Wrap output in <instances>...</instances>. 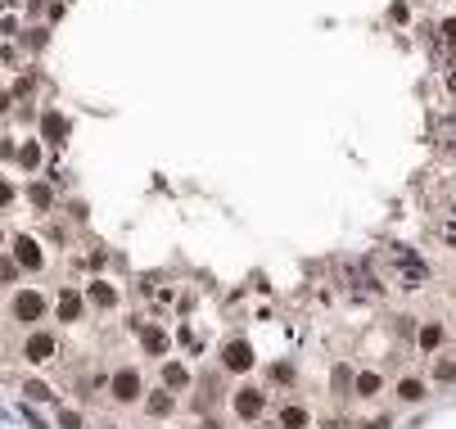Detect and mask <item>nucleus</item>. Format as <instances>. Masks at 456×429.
Segmentation results:
<instances>
[{"label": "nucleus", "mask_w": 456, "mask_h": 429, "mask_svg": "<svg viewBox=\"0 0 456 429\" xmlns=\"http://www.w3.org/2000/svg\"><path fill=\"white\" fill-rule=\"evenodd\" d=\"M109 389H113V402H136L141 397V375L136 371H118L109 380Z\"/></svg>", "instance_id": "obj_1"}, {"label": "nucleus", "mask_w": 456, "mask_h": 429, "mask_svg": "<svg viewBox=\"0 0 456 429\" xmlns=\"http://www.w3.org/2000/svg\"><path fill=\"white\" fill-rule=\"evenodd\" d=\"M41 312H45V299L36 290H23L19 299H14V316H19V321H36Z\"/></svg>", "instance_id": "obj_2"}, {"label": "nucleus", "mask_w": 456, "mask_h": 429, "mask_svg": "<svg viewBox=\"0 0 456 429\" xmlns=\"http://www.w3.org/2000/svg\"><path fill=\"white\" fill-rule=\"evenodd\" d=\"M221 366H226V371H249L253 366V348L249 343H226V353H221Z\"/></svg>", "instance_id": "obj_3"}, {"label": "nucleus", "mask_w": 456, "mask_h": 429, "mask_svg": "<svg viewBox=\"0 0 456 429\" xmlns=\"http://www.w3.org/2000/svg\"><path fill=\"white\" fill-rule=\"evenodd\" d=\"M235 416L239 420L262 416V393H258V389H239V393H235Z\"/></svg>", "instance_id": "obj_4"}, {"label": "nucleus", "mask_w": 456, "mask_h": 429, "mask_svg": "<svg viewBox=\"0 0 456 429\" xmlns=\"http://www.w3.org/2000/svg\"><path fill=\"white\" fill-rule=\"evenodd\" d=\"M23 353H27V362H50L55 357V334H32Z\"/></svg>", "instance_id": "obj_5"}, {"label": "nucleus", "mask_w": 456, "mask_h": 429, "mask_svg": "<svg viewBox=\"0 0 456 429\" xmlns=\"http://www.w3.org/2000/svg\"><path fill=\"white\" fill-rule=\"evenodd\" d=\"M14 257H19V262H23V267H41V248H36V240H27V235H19V240H14Z\"/></svg>", "instance_id": "obj_6"}, {"label": "nucleus", "mask_w": 456, "mask_h": 429, "mask_svg": "<svg viewBox=\"0 0 456 429\" xmlns=\"http://www.w3.org/2000/svg\"><path fill=\"white\" fill-rule=\"evenodd\" d=\"M55 312H59V321H77V316H82V299H77L73 290H64L59 303H55Z\"/></svg>", "instance_id": "obj_7"}, {"label": "nucleus", "mask_w": 456, "mask_h": 429, "mask_svg": "<svg viewBox=\"0 0 456 429\" xmlns=\"http://www.w3.org/2000/svg\"><path fill=\"white\" fill-rule=\"evenodd\" d=\"M185 384H190V375H185V366L167 362V366H163V389H185Z\"/></svg>", "instance_id": "obj_8"}, {"label": "nucleus", "mask_w": 456, "mask_h": 429, "mask_svg": "<svg viewBox=\"0 0 456 429\" xmlns=\"http://www.w3.org/2000/svg\"><path fill=\"white\" fill-rule=\"evenodd\" d=\"M145 353H149V357L167 353V334L158 330V325H149V330H145Z\"/></svg>", "instance_id": "obj_9"}, {"label": "nucleus", "mask_w": 456, "mask_h": 429, "mask_svg": "<svg viewBox=\"0 0 456 429\" xmlns=\"http://www.w3.org/2000/svg\"><path fill=\"white\" fill-rule=\"evenodd\" d=\"M91 299H95L99 308H113V303H118V294H113L109 280H95V285H91Z\"/></svg>", "instance_id": "obj_10"}, {"label": "nucleus", "mask_w": 456, "mask_h": 429, "mask_svg": "<svg viewBox=\"0 0 456 429\" xmlns=\"http://www.w3.org/2000/svg\"><path fill=\"white\" fill-rule=\"evenodd\" d=\"M280 425L285 429H307V411L303 407H285L280 411Z\"/></svg>", "instance_id": "obj_11"}, {"label": "nucleus", "mask_w": 456, "mask_h": 429, "mask_svg": "<svg viewBox=\"0 0 456 429\" xmlns=\"http://www.w3.org/2000/svg\"><path fill=\"white\" fill-rule=\"evenodd\" d=\"M145 407H149V416H167V411H172V397H167V389L149 393V402H145Z\"/></svg>", "instance_id": "obj_12"}, {"label": "nucleus", "mask_w": 456, "mask_h": 429, "mask_svg": "<svg viewBox=\"0 0 456 429\" xmlns=\"http://www.w3.org/2000/svg\"><path fill=\"white\" fill-rule=\"evenodd\" d=\"M398 397H402V402H420V397H424V384H420V380H402V384H398Z\"/></svg>", "instance_id": "obj_13"}, {"label": "nucleus", "mask_w": 456, "mask_h": 429, "mask_svg": "<svg viewBox=\"0 0 456 429\" xmlns=\"http://www.w3.org/2000/svg\"><path fill=\"white\" fill-rule=\"evenodd\" d=\"M41 131H45L50 140H59V136H64V118H59V113H45V118H41Z\"/></svg>", "instance_id": "obj_14"}, {"label": "nucleus", "mask_w": 456, "mask_h": 429, "mask_svg": "<svg viewBox=\"0 0 456 429\" xmlns=\"http://www.w3.org/2000/svg\"><path fill=\"white\" fill-rule=\"evenodd\" d=\"M380 384H384V380L375 375V371H366V375H357V393H380Z\"/></svg>", "instance_id": "obj_15"}, {"label": "nucleus", "mask_w": 456, "mask_h": 429, "mask_svg": "<svg viewBox=\"0 0 456 429\" xmlns=\"http://www.w3.org/2000/svg\"><path fill=\"white\" fill-rule=\"evenodd\" d=\"M23 397H32V402H50V389L36 384V380H27V384H23Z\"/></svg>", "instance_id": "obj_16"}, {"label": "nucleus", "mask_w": 456, "mask_h": 429, "mask_svg": "<svg viewBox=\"0 0 456 429\" xmlns=\"http://www.w3.org/2000/svg\"><path fill=\"white\" fill-rule=\"evenodd\" d=\"M420 343H424V348H438V343H443V325H424Z\"/></svg>", "instance_id": "obj_17"}, {"label": "nucleus", "mask_w": 456, "mask_h": 429, "mask_svg": "<svg viewBox=\"0 0 456 429\" xmlns=\"http://www.w3.org/2000/svg\"><path fill=\"white\" fill-rule=\"evenodd\" d=\"M36 159H41V150H36V145H23V150H19V163H23V167H36Z\"/></svg>", "instance_id": "obj_18"}, {"label": "nucleus", "mask_w": 456, "mask_h": 429, "mask_svg": "<svg viewBox=\"0 0 456 429\" xmlns=\"http://www.w3.org/2000/svg\"><path fill=\"white\" fill-rule=\"evenodd\" d=\"M434 375L443 380V384H452V380H456V362H438V366H434Z\"/></svg>", "instance_id": "obj_19"}, {"label": "nucleus", "mask_w": 456, "mask_h": 429, "mask_svg": "<svg viewBox=\"0 0 456 429\" xmlns=\"http://www.w3.org/2000/svg\"><path fill=\"white\" fill-rule=\"evenodd\" d=\"M32 204L36 208H50V185H32Z\"/></svg>", "instance_id": "obj_20"}, {"label": "nucleus", "mask_w": 456, "mask_h": 429, "mask_svg": "<svg viewBox=\"0 0 456 429\" xmlns=\"http://www.w3.org/2000/svg\"><path fill=\"white\" fill-rule=\"evenodd\" d=\"M59 425H64V429H82V416H77V411H59Z\"/></svg>", "instance_id": "obj_21"}, {"label": "nucleus", "mask_w": 456, "mask_h": 429, "mask_svg": "<svg viewBox=\"0 0 456 429\" xmlns=\"http://www.w3.org/2000/svg\"><path fill=\"white\" fill-rule=\"evenodd\" d=\"M272 380H280V384H289V380H293V366H272Z\"/></svg>", "instance_id": "obj_22"}, {"label": "nucleus", "mask_w": 456, "mask_h": 429, "mask_svg": "<svg viewBox=\"0 0 456 429\" xmlns=\"http://www.w3.org/2000/svg\"><path fill=\"white\" fill-rule=\"evenodd\" d=\"M443 36H447V45H456V19L443 23Z\"/></svg>", "instance_id": "obj_23"}, {"label": "nucleus", "mask_w": 456, "mask_h": 429, "mask_svg": "<svg viewBox=\"0 0 456 429\" xmlns=\"http://www.w3.org/2000/svg\"><path fill=\"white\" fill-rule=\"evenodd\" d=\"M361 429H389V420H370V425H361Z\"/></svg>", "instance_id": "obj_24"}, {"label": "nucleus", "mask_w": 456, "mask_h": 429, "mask_svg": "<svg viewBox=\"0 0 456 429\" xmlns=\"http://www.w3.org/2000/svg\"><path fill=\"white\" fill-rule=\"evenodd\" d=\"M443 235H447V240H452V244H456V226H447V231H443Z\"/></svg>", "instance_id": "obj_25"}, {"label": "nucleus", "mask_w": 456, "mask_h": 429, "mask_svg": "<svg viewBox=\"0 0 456 429\" xmlns=\"http://www.w3.org/2000/svg\"><path fill=\"white\" fill-rule=\"evenodd\" d=\"M204 429H221V425H217V420H204Z\"/></svg>", "instance_id": "obj_26"}, {"label": "nucleus", "mask_w": 456, "mask_h": 429, "mask_svg": "<svg viewBox=\"0 0 456 429\" xmlns=\"http://www.w3.org/2000/svg\"><path fill=\"white\" fill-rule=\"evenodd\" d=\"M447 86H452V91H456V73H452V77H447Z\"/></svg>", "instance_id": "obj_27"}]
</instances>
